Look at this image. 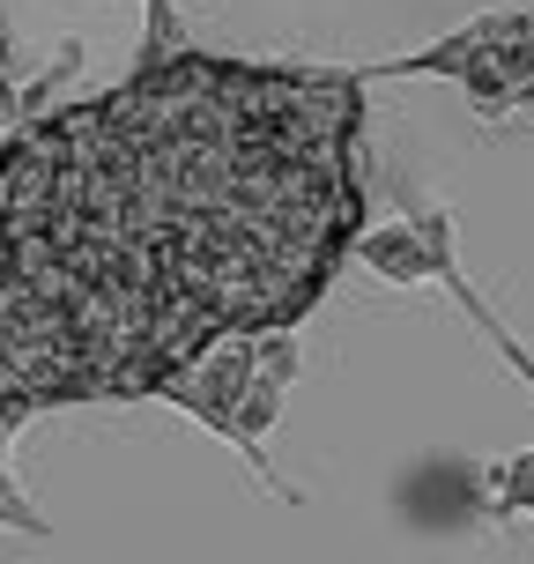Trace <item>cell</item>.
Segmentation results:
<instances>
[{
  "label": "cell",
  "instance_id": "7",
  "mask_svg": "<svg viewBox=\"0 0 534 564\" xmlns=\"http://www.w3.org/2000/svg\"><path fill=\"white\" fill-rule=\"evenodd\" d=\"M0 446H8V431H0ZM0 528H15V535H53V520L30 506L23 490H15V476L0 468Z\"/></svg>",
  "mask_w": 534,
  "mask_h": 564
},
{
  "label": "cell",
  "instance_id": "2",
  "mask_svg": "<svg viewBox=\"0 0 534 564\" xmlns=\"http://www.w3.org/2000/svg\"><path fill=\"white\" fill-rule=\"evenodd\" d=\"M246 387H253V335H230V341H216L194 371H178L164 387V401L238 446V394H246Z\"/></svg>",
  "mask_w": 534,
  "mask_h": 564
},
{
  "label": "cell",
  "instance_id": "4",
  "mask_svg": "<svg viewBox=\"0 0 534 564\" xmlns=\"http://www.w3.org/2000/svg\"><path fill=\"white\" fill-rule=\"evenodd\" d=\"M431 282H446L453 297H460V312H468V319H476L482 335L498 341V357H505V365H512V371H520V379H527V387H534V357H527V349H520V341H512V327H505V319H498V312L482 305V290H476V282H468V275H460V260L446 253V260H438V275H431Z\"/></svg>",
  "mask_w": 534,
  "mask_h": 564
},
{
  "label": "cell",
  "instance_id": "1",
  "mask_svg": "<svg viewBox=\"0 0 534 564\" xmlns=\"http://www.w3.org/2000/svg\"><path fill=\"white\" fill-rule=\"evenodd\" d=\"M364 230V75L164 53L0 141V431L297 327Z\"/></svg>",
  "mask_w": 534,
  "mask_h": 564
},
{
  "label": "cell",
  "instance_id": "6",
  "mask_svg": "<svg viewBox=\"0 0 534 564\" xmlns=\"http://www.w3.org/2000/svg\"><path fill=\"white\" fill-rule=\"evenodd\" d=\"M534 506V446L505 468H490V520H520Z\"/></svg>",
  "mask_w": 534,
  "mask_h": 564
},
{
  "label": "cell",
  "instance_id": "9",
  "mask_svg": "<svg viewBox=\"0 0 534 564\" xmlns=\"http://www.w3.org/2000/svg\"><path fill=\"white\" fill-rule=\"evenodd\" d=\"M527 512H534V506H527Z\"/></svg>",
  "mask_w": 534,
  "mask_h": 564
},
{
  "label": "cell",
  "instance_id": "3",
  "mask_svg": "<svg viewBox=\"0 0 534 564\" xmlns=\"http://www.w3.org/2000/svg\"><path fill=\"white\" fill-rule=\"evenodd\" d=\"M357 260H364L379 282H394V290H408V282H431V246H423L416 224L357 230Z\"/></svg>",
  "mask_w": 534,
  "mask_h": 564
},
{
  "label": "cell",
  "instance_id": "5",
  "mask_svg": "<svg viewBox=\"0 0 534 564\" xmlns=\"http://www.w3.org/2000/svg\"><path fill=\"white\" fill-rule=\"evenodd\" d=\"M453 83L476 97V112H512V75L498 67V53H490V45H482V53H468V67H460Z\"/></svg>",
  "mask_w": 534,
  "mask_h": 564
},
{
  "label": "cell",
  "instance_id": "8",
  "mask_svg": "<svg viewBox=\"0 0 534 564\" xmlns=\"http://www.w3.org/2000/svg\"><path fill=\"white\" fill-rule=\"evenodd\" d=\"M15 119V89H8V30H0V127Z\"/></svg>",
  "mask_w": 534,
  "mask_h": 564
}]
</instances>
